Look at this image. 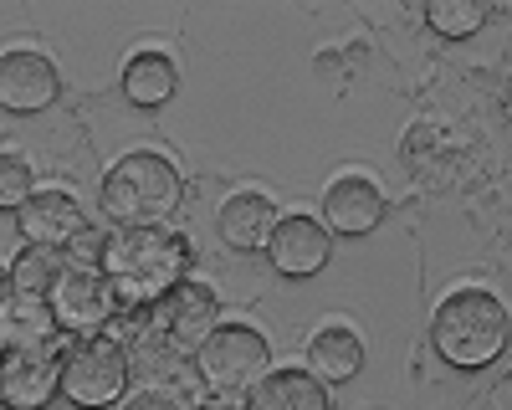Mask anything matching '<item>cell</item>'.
Listing matches in <instances>:
<instances>
[{
	"label": "cell",
	"mask_w": 512,
	"mask_h": 410,
	"mask_svg": "<svg viewBox=\"0 0 512 410\" xmlns=\"http://www.w3.org/2000/svg\"><path fill=\"white\" fill-rule=\"evenodd\" d=\"M507 113H512V72H507Z\"/></svg>",
	"instance_id": "cb8c5ba5"
},
{
	"label": "cell",
	"mask_w": 512,
	"mask_h": 410,
	"mask_svg": "<svg viewBox=\"0 0 512 410\" xmlns=\"http://www.w3.org/2000/svg\"><path fill=\"white\" fill-rule=\"evenodd\" d=\"M98 267L113 282L118 303H164L190 272V241L164 226L113 231L98 246Z\"/></svg>",
	"instance_id": "6da1fadb"
},
{
	"label": "cell",
	"mask_w": 512,
	"mask_h": 410,
	"mask_svg": "<svg viewBox=\"0 0 512 410\" xmlns=\"http://www.w3.org/2000/svg\"><path fill=\"white\" fill-rule=\"evenodd\" d=\"M26 231H21V216L16 211H0V262H6V272L21 262V252H26Z\"/></svg>",
	"instance_id": "44dd1931"
},
{
	"label": "cell",
	"mask_w": 512,
	"mask_h": 410,
	"mask_svg": "<svg viewBox=\"0 0 512 410\" xmlns=\"http://www.w3.org/2000/svg\"><path fill=\"white\" fill-rule=\"evenodd\" d=\"M67 267L57 262V252H52V246H26V252H21V262L6 272L11 282V293H31V298H52V287H57V277H62Z\"/></svg>",
	"instance_id": "ac0fdd59"
},
{
	"label": "cell",
	"mask_w": 512,
	"mask_h": 410,
	"mask_svg": "<svg viewBox=\"0 0 512 410\" xmlns=\"http://www.w3.org/2000/svg\"><path fill=\"white\" fill-rule=\"evenodd\" d=\"M195 369L210 395H251L272 375V349L251 323H221L195 354Z\"/></svg>",
	"instance_id": "277c9868"
},
{
	"label": "cell",
	"mask_w": 512,
	"mask_h": 410,
	"mask_svg": "<svg viewBox=\"0 0 512 410\" xmlns=\"http://www.w3.org/2000/svg\"><path fill=\"white\" fill-rule=\"evenodd\" d=\"M175 62H169L164 52H139V57H128L123 67V98L134 103V108H159L175 98Z\"/></svg>",
	"instance_id": "e0dca14e"
},
{
	"label": "cell",
	"mask_w": 512,
	"mask_h": 410,
	"mask_svg": "<svg viewBox=\"0 0 512 410\" xmlns=\"http://www.w3.org/2000/svg\"><path fill=\"white\" fill-rule=\"evenodd\" d=\"M195 410H251L241 395H210V400H200Z\"/></svg>",
	"instance_id": "603a6c76"
},
{
	"label": "cell",
	"mask_w": 512,
	"mask_h": 410,
	"mask_svg": "<svg viewBox=\"0 0 512 410\" xmlns=\"http://www.w3.org/2000/svg\"><path fill=\"white\" fill-rule=\"evenodd\" d=\"M384 221V190L369 175H338L323 190V226L338 236H369Z\"/></svg>",
	"instance_id": "8fae6325"
},
{
	"label": "cell",
	"mask_w": 512,
	"mask_h": 410,
	"mask_svg": "<svg viewBox=\"0 0 512 410\" xmlns=\"http://www.w3.org/2000/svg\"><path fill=\"white\" fill-rule=\"evenodd\" d=\"M282 226L277 205L262 195V190H236L221 200V216H216V231L231 252H267L272 231Z\"/></svg>",
	"instance_id": "7c38bea8"
},
{
	"label": "cell",
	"mask_w": 512,
	"mask_h": 410,
	"mask_svg": "<svg viewBox=\"0 0 512 410\" xmlns=\"http://www.w3.org/2000/svg\"><path fill=\"white\" fill-rule=\"evenodd\" d=\"M57 313L52 298H31V293H11L6 287V303H0V339L6 349H41L57 339Z\"/></svg>",
	"instance_id": "5bb4252c"
},
{
	"label": "cell",
	"mask_w": 512,
	"mask_h": 410,
	"mask_svg": "<svg viewBox=\"0 0 512 410\" xmlns=\"http://www.w3.org/2000/svg\"><path fill=\"white\" fill-rule=\"evenodd\" d=\"M21 231H26V246H72L82 231H88V221H82V205L62 190H36L26 205H21Z\"/></svg>",
	"instance_id": "4fadbf2b"
},
{
	"label": "cell",
	"mask_w": 512,
	"mask_h": 410,
	"mask_svg": "<svg viewBox=\"0 0 512 410\" xmlns=\"http://www.w3.org/2000/svg\"><path fill=\"white\" fill-rule=\"evenodd\" d=\"M52 313L67 334H82V339H98V328H108V318L118 313V293L113 282L103 277V267L93 262H72L57 287H52Z\"/></svg>",
	"instance_id": "8992f818"
},
{
	"label": "cell",
	"mask_w": 512,
	"mask_h": 410,
	"mask_svg": "<svg viewBox=\"0 0 512 410\" xmlns=\"http://www.w3.org/2000/svg\"><path fill=\"white\" fill-rule=\"evenodd\" d=\"M123 410H180V405H175V395H164V390H144L134 400H123Z\"/></svg>",
	"instance_id": "7402d4cb"
},
{
	"label": "cell",
	"mask_w": 512,
	"mask_h": 410,
	"mask_svg": "<svg viewBox=\"0 0 512 410\" xmlns=\"http://www.w3.org/2000/svg\"><path fill=\"white\" fill-rule=\"evenodd\" d=\"M308 369L323 385H344L364 369V339L354 334L349 323H323L318 334L308 339Z\"/></svg>",
	"instance_id": "9a60e30c"
},
{
	"label": "cell",
	"mask_w": 512,
	"mask_h": 410,
	"mask_svg": "<svg viewBox=\"0 0 512 410\" xmlns=\"http://www.w3.org/2000/svg\"><path fill=\"white\" fill-rule=\"evenodd\" d=\"M31 195V164L16 149H6V159H0V211H21Z\"/></svg>",
	"instance_id": "ffe728a7"
},
{
	"label": "cell",
	"mask_w": 512,
	"mask_h": 410,
	"mask_svg": "<svg viewBox=\"0 0 512 410\" xmlns=\"http://www.w3.org/2000/svg\"><path fill=\"white\" fill-rule=\"evenodd\" d=\"M251 410H328V385L313 369H272V375L246 395Z\"/></svg>",
	"instance_id": "2e32d148"
},
{
	"label": "cell",
	"mask_w": 512,
	"mask_h": 410,
	"mask_svg": "<svg viewBox=\"0 0 512 410\" xmlns=\"http://www.w3.org/2000/svg\"><path fill=\"white\" fill-rule=\"evenodd\" d=\"M512 339L507 303L482 282H461L431 313V344L451 369H487Z\"/></svg>",
	"instance_id": "7a4b0ae2"
},
{
	"label": "cell",
	"mask_w": 512,
	"mask_h": 410,
	"mask_svg": "<svg viewBox=\"0 0 512 410\" xmlns=\"http://www.w3.org/2000/svg\"><path fill=\"white\" fill-rule=\"evenodd\" d=\"M216 328H221V303L205 282H185L159 303V334L175 354H200Z\"/></svg>",
	"instance_id": "52a82bcc"
},
{
	"label": "cell",
	"mask_w": 512,
	"mask_h": 410,
	"mask_svg": "<svg viewBox=\"0 0 512 410\" xmlns=\"http://www.w3.org/2000/svg\"><path fill=\"white\" fill-rule=\"evenodd\" d=\"M425 21H431V31L441 41H466L487 26V6H477V0H431Z\"/></svg>",
	"instance_id": "d6986e66"
},
{
	"label": "cell",
	"mask_w": 512,
	"mask_h": 410,
	"mask_svg": "<svg viewBox=\"0 0 512 410\" xmlns=\"http://www.w3.org/2000/svg\"><path fill=\"white\" fill-rule=\"evenodd\" d=\"M98 205L118 231L164 226V216L180 205V170L154 149H134L103 175Z\"/></svg>",
	"instance_id": "3957f363"
},
{
	"label": "cell",
	"mask_w": 512,
	"mask_h": 410,
	"mask_svg": "<svg viewBox=\"0 0 512 410\" xmlns=\"http://www.w3.org/2000/svg\"><path fill=\"white\" fill-rule=\"evenodd\" d=\"M128 390V354L113 339H77L62 349V395L77 410H108Z\"/></svg>",
	"instance_id": "5b68a950"
},
{
	"label": "cell",
	"mask_w": 512,
	"mask_h": 410,
	"mask_svg": "<svg viewBox=\"0 0 512 410\" xmlns=\"http://www.w3.org/2000/svg\"><path fill=\"white\" fill-rule=\"evenodd\" d=\"M0 395H6L11 410H47L62 395V354L52 344H41V349H6Z\"/></svg>",
	"instance_id": "ba28073f"
},
{
	"label": "cell",
	"mask_w": 512,
	"mask_h": 410,
	"mask_svg": "<svg viewBox=\"0 0 512 410\" xmlns=\"http://www.w3.org/2000/svg\"><path fill=\"white\" fill-rule=\"evenodd\" d=\"M57 98H62V77L41 52L11 47L0 57V108L6 113H41Z\"/></svg>",
	"instance_id": "30bf717a"
},
{
	"label": "cell",
	"mask_w": 512,
	"mask_h": 410,
	"mask_svg": "<svg viewBox=\"0 0 512 410\" xmlns=\"http://www.w3.org/2000/svg\"><path fill=\"white\" fill-rule=\"evenodd\" d=\"M328 252H333V236H328V226L318 216H282V226L267 241L272 272L277 277H292V282L318 277L328 267Z\"/></svg>",
	"instance_id": "9c48e42d"
}]
</instances>
